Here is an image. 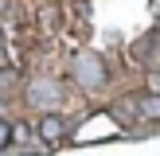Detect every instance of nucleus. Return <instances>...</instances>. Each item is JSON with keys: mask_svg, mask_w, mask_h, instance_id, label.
Listing matches in <instances>:
<instances>
[{"mask_svg": "<svg viewBox=\"0 0 160 156\" xmlns=\"http://www.w3.org/2000/svg\"><path fill=\"white\" fill-rule=\"evenodd\" d=\"M0 59H4V39H0Z\"/></svg>", "mask_w": 160, "mask_h": 156, "instance_id": "nucleus-8", "label": "nucleus"}, {"mask_svg": "<svg viewBox=\"0 0 160 156\" xmlns=\"http://www.w3.org/2000/svg\"><path fill=\"white\" fill-rule=\"evenodd\" d=\"M70 74H74V82L82 86V90H102V86H106V62H102V55L82 51L70 62Z\"/></svg>", "mask_w": 160, "mask_h": 156, "instance_id": "nucleus-1", "label": "nucleus"}, {"mask_svg": "<svg viewBox=\"0 0 160 156\" xmlns=\"http://www.w3.org/2000/svg\"><path fill=\"white\" fill-rule=\"evenodd\" d=\"M8 140H12V125H8V121H4V117H0V148H4V144H8Z\"/></svg>", "mask_w": 160, "mask_h": 156, "instance_id": "nucleus-7", "label": "nucleus"}, {"mask_svg": "<svg viewBox=\"0 0 160 156\" xmlns=\"http://www.w3.org/2000/svg\"><path fill=\"white\" fill-rule=\"evenodd\" d=\"M0 113H4V98H0Z\"/></svg>", "mask_w": 160, "mask_h": 156, "instance_id": "nucleus-9", "label": "nucleus"}, {"mask_svg": "<svg viewBox=\"0 0 160 156\" xmlns=\"http://www.w3.org/2000/svg\"><path fill=\"white\" fill-rule=\"evenodd\" d=\"M133 59L145 70H160V31H145V35L133 43Z\"/></svg>", "mask_w": 160, "mask_h": 156, "instance_id": "nucleus-3", "label": "nucleus"}, {"mask_svg": "<svg viewBox=\"0 0 160 156\" xmlns=\"http://www.w3.org/2000/svg\"><path fill=\"white\" fill-rule=\"evenodd\" d=\"M28 101H31L35 109H47V113H51V109L62 101V86L51 82V78H35V82L28 86Z\"/></svg>", "mask_w": 160, "mask_h": 156, "instance_id": "nucleus-2", "label": "nucleus"}, {"mask_svg": "<svg viewBox=\"0 0 160 156\" xmlns=\"http://www.w3.org/2000/svg\"><path fill=\"white\" fill-rule=\"evenodd\" d=\"M16 82H20V70H16V66H0V98H4Z\"/></svg>", "mask_w": 160, "mask_h": 156, "instance_id": "nucleus-6", "label": "nucleus"}, {"mask_svg": "<svg viewBox=\"0 0 160 156\" xmlns=\"http://www.w3.org/2000/svg\"><path fill=\"white\" fill-rule=\"evenodd\" d=\"M62 133H67V121H62L59 113H47L43 121H39V137H43V140H51V144L62 137Z\"/></svg>", "mask_w": 160, "mask_h": 156, "instance_id": "nucleus-4", "label": "nucleus"}, {"mask_svg": "<svg viewBox=\"0 0 160 156\" xmlns=\"http://www.w3.org/2000/svg\"><path fill=\"white\" fill-rule=\"evenodd\" d=\"M137 117H141V121H156V117H160V98H156V94H141V98H137Z\"/></svg>", "mask_w": 160, "mask_h": 156, "instance_id": "nucleus-5", "label": "nucleus"}]
</instances>
